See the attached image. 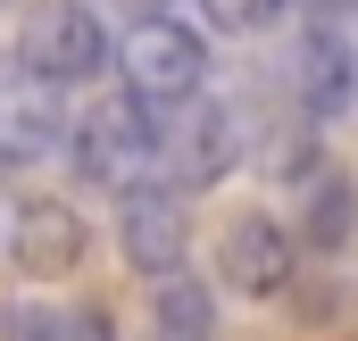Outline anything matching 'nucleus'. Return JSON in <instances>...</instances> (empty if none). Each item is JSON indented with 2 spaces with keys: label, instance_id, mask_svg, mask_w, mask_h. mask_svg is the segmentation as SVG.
I'll return each instance as SVG.
<instances>
[{
  "label": "nucleus",
  "instance_id": "obj_1",
  "mask_svg": "<svg viewBox=\"0 0 358 341\" xmlns=\"http://www.w3.org/2000/svg\"><path fill=\"white\" fill-rule=\"evenodd\" d=\"M67 175L92 191H134L159 175V108H142L134 92H100L84 117H67Z\"/></svg>",
  "mask_w": 358,
  "mask_h": 341
},
{
  "label": "nucleus",
  "instance_id": "obj_2",
  "mask_svg": "<svg viewBox=\"0 0 358 341\" xmlns=\"http://www.w3.org/2000/svg\"><path fill=\"white\" fill-rule=\"evenodd\" d=\"M8 59L25 75H42L50 92H67V84H100L108 59H117V42H108V25H100L92 0H34L17 17V50Z\"/></svg>",
  "mask_w": 358,
  "mask_h": 341
},
{
  "label": "nucleus",
  "instance_id": "obj_3",
  "mask_svg": "<svg viewBox=\"0 0 358 341\" xmlns=\"http://www.w3.org/2000/svg\"><path fill=\"white\" fill-rule=\"evenodd\" d=\"M0 258L17 266V283H67L92 258V217L67 191H17L0 208Z\"/></svg>",
  "mask_w": 358,
  "mask_h": 341
},
{
  "label": "nucleus",
  "instance_id": "obj_4",
  "mask_svg": "<svg viewBox=\"0 0 358 341\" xmlns=\"http://www.w3.org/2000/svg\"><path fill=\"white\" fill-rule=\"evenodd\" d=\"M117 75H125V92L142 100V108H183V100H200L208 92V42L183 25V17H134V34L117 42V59H108Z\"/></svg>",
  "mask_w": 358,
  "mask_h": 341
},
{
  "label": "nucleus",
  "instance_id": "obj_5",
  "mask_svg": "<svg viewBox=\"0 0 358 341\" xmlns=\"http://www.w3.org/2000/svg\"><path fill=\"white\" fill-rule=\"evenodd\" d=\"M292 108L308 125H342L358 117V17L350 8H317L292 42Z\"/></svg>",
  "mask_w": 358,
  "mask_h": 341
},
{
  "label": "nucleus",
  "instance_id": "obj_6",
  "mask_svg": "<svg viewBox=\"0 0 358 341\" xmlns=\"http://www.w3.org/2000/svg\"><path fill=\"white\" fill-rule=\"evenodd\" d=\"M242 167V125H234V108L225 100H183L159 117V183H176L183 200L192 191H217L225 175Z\"/></svg>",
  "mask_w": 358,
  "mask_h": 341
},
{
  "label": "nucleus",
  "instance_id": "obj_7",
  "mask_svg": "<svg viewBox=\"0 0 358 341\" xmlns=\"http://www.w3.org/2000/svg\"><path fill=\"white\" fill-rule=\"evenodd\" d=\"M217 283H225L234 300H283V291L300 283V242H292V225H283L275 208L225 217V233H217Z\"/></svg>",
  "mask_w": 358,
  "mask_h": 341
},
{
  "label": "nucleus",
  "instance_id": "obj_8",
  "mask_svg": "<svg viewBox=\"0 0 358 341\" xmlns=\"http://www.w3.org/2000/svg\"><path fill=\"white\" fill-rule=\"evenodd\" d=\"M117 258L142 275V283H159V275H176L183 258H192V200H183L176 183H134V191H117Z\"/></svg>",
  "mask_w": 358,
  "mask_h": 341
},
{
  "label": "nucleus",
  "instance_id": "obj_9",
  "mask_svg": "<svg viewBox=\"0 0 358 341\" xmlns=\"http://www.w3.org/2000/svg\"><path fill=\"white\" fill-rule=\"evenodd\" d=\"M59 142H67L59 92L42 84V75H25L17 59H0V150H8V167H34V159H50Z\"/></svg>",
  "mask_w": 358,
  "mask_h": 341
},
{
  "label": "nucleus",
  "instance_id": "obj_10",
  "mask_svg": "<svg viewBox=\"0 0 358 341\" xmlns=\"http://www.w3.org/2000/svg\"><path fill=\"white\" fill-rule=\"evenodd\" d=\"M292 242H300V258L358 250V183L342 167H317V175H308V191H300V208H292Z\"/></svg>",
  "mask_w": 358,
  "mask_h": 341
},
{
  "label": "nucleus",
  "instance_id": "obj_11",
  "mask_svg": "<svg viewBox=\"0 0 358 341\" xmlns=\"http://www.w3.org/2000/svg\"><path fill=\"white\" fill-rule=\"evenodd\" d=\"M142 341H217V291L192 266L159 275L142 291Z\"/></svg>",
  "mask_w": 358,
  "mask_h": 341
},
{
  "label": "nucleus",
  "instance_id": "obj_12",
  "mask_svg": "<svg viewBox=\"0 0 358 341\" xmlns=\"http://www.w3.org/2000/svg\"><path fill=\"white\" fill-rule=\"evenodd\" d=\"M0 341H67V325H59L50 300H8L0 308Z\"/></svg>",
  "mask_w": 358,
  "mask_h": 341
},
{
  "label": "nucleus",
  "instance_id": "obj_13",
  "mask_svg": "<svg viewBox=\"0 0 358 341\" xmlns=\"http://www.w3.org/2000/svg\"><path fill=\"white\" fill-rule=\"evenodd\" d=\"M292 0H200V17L208 25H225V34H259V25H275Z\"/></svg>",
  "mask_w": 358,
  "mask_h": 341
},
{
  "label": "nucleus",
  "instance_id": "obj_14",
  "mask_svg": "<svg viewBox=\"0 0 358 341\" xmlns=\"http://www.w3.org/2000/svg\"><path fill=\"white\" fill-rule=\"evenodd\" d=\"M59 325H67V341H117V317H108L100 300H84V308H59Z\"/></svg>",
  "mask_w": 358,
  "mask_h": 341
},
{
  "label": "nucleus",
  "instance_id": "obj_15",
  "mask_svg": "<svg viewBox=\"0 0 358 341\" xmlns=\"http://www.w3.org/2000/svg\"><path fill=\"white\" fill-rule=\"evenodd\" d=\"M0 175H8V150H0Z\"/></svg>",
  "mask_w": 358,
  "mask_h": 341
}]
</instances>
